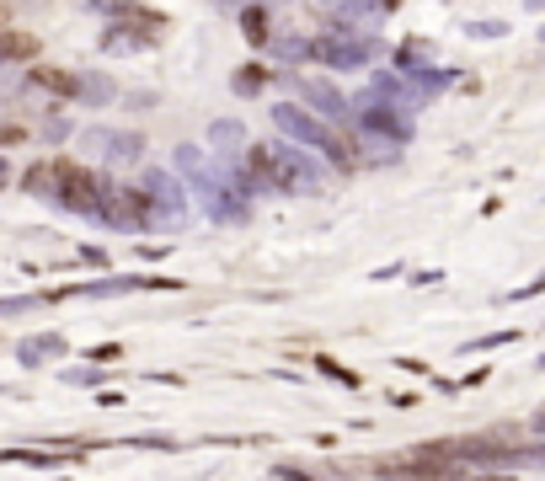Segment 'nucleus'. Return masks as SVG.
Instances as JSON below:
<instances>
[{"instance_id":"obj_5","label":"nucleus","mask_w":545,"mask_h":481,"mask_svg":"<svg viewBox=\"0 0 545 481\" xmlns=\"http://www.w3.org/2000/svg\"><path fill=\"white\" fill-rule=\"evenodd\" d=\"M236 81H241V91H262V86H268V70H257V65H246V70L236 75Z\"/></svg>"},{"instance_id":"obj_2","label":"nucleus","mask_w":545,"mask_h":481,"mask_svg":"<svg viewBox=\"0 0 545 481\" xmlns=\"http://www.w3.org/2000/svg\"><path fill=\"white\" fill-rule=\"evenodd\" d=\"M38 38L33 33H0V59H33Z\"/></svg>"},{"instance_id":"obj_1","label":"nucleus","mask_w":545,"mask_h":481,"mask_svg":"<svg viewBox=\"0 0 545 481\" xmlns=\"http://www.w3.org/2000/svg\"><path fill=\"white\" fill-rule=\"evenodd\" d=\"M33 188L43 193L49 188L65 209H75V214H86V209H97L102 204V182L86 172V166H75V161H49L43 172H33Z\"/></svg>"},{"instance_id":"obj_6","label":"nucleus","mask_w":545,"mask_h":481,"mask_svg":"<svg viewBox=\"0 0 545 481\" xmlns=\"http://www.w3.org/2000/svg\"><path fill=\"white\" fill-rule=\"evenodd\" d=\"M22 134H27V129H0V145H17Z\"/></svg>"},{"instance_id":"obj_7","label":"nucleus","mask_w":545,"mask_h":481,"mask_svg":"<svg viewBox=\"0 0 545 481\" xmlns=\"http://www.w3.org/2000/svg\"><path fill=\"white\" fill-rule=\"evenodd\" d=\"M6 22H11V6H0V33H6Z\"/></svg>"},{"instance_id":"obj_4","label":"nucleus","mask_w":545,"mask_h":481,"mask_svg":"<svg viewBox=\"0 0 545 481\" xmlns=\"http://www.w3.org/2000/svg\"><path fill=\"white\" fill-rule=\"evenodd\" d=\"M246 33H252V43H268V11H246Z\"/></svg>"},{"instance_id":"obj_3","label":"nucleus","mask_w":545,"mask_h":481,"mask_svg":"<svg viewBox=\"0 0 545 481\" xmlns=\"http://www.w3.org/2000/svg\"><path fill=\"white\" fill-rule=\"evenodd\" d=\"M33 81H38V86H49L54 97H75V91H81V86H75V75H70V70H38Z\"/></svg>"},{"instance_id":"obj_8","label":"nucleus","mask_w":545,"mask_h":481,"mask_svg":"<svg viewBox=\"0 0 545 481\" xmlns=\"http://www.w3.org/2000/svg\"><path fill=\"white\" fill-rule=\"evenodd\" d=\"M471 481H508V476H471Z\"/></svg>"}]
</instances>
